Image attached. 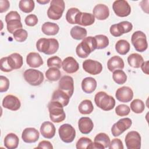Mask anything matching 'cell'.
<instances>
[{
	"label": "cell",
	"instance_id": "51",
	"mask_svg": "<svg viewBox=\"0 0 149 149\" xmlns=\"http://www.w3.org/2000/svg\"><path fill=\"white\" fill-rule=\"evenodd\" d=\"M10 3L7 0H0V12L3 13L8 10Z\"/></svg>",
	"mask_w": 149,
	"mask_h": 149
},
{
	"label": "cell",
	"instance_id": "49",
	"mask_svg": "<svg viewBox=\"0 0 149 149\" xmlns=\"http://www.w3.org/2000/svg\"><path fill=\"white\" fill-rule=\"evenodd\" d=\"M1 70L5 72H9L13 70L8 63L7 56L3 57L1 59Z\"/></svg>",
	"mask_w": 149,
	"mask_h": 149
},
{
	"label": "cell",
	"instance_id": "45",
	"mask_svg": "<svg viewBox=\"0 0 149 149\" xmlns=\"http://www.w3.org/2000/svg\"><path fill=\"white\" fill-rule=\"evenodd\" d=\"M130 109L127 105L120 104L115 108V112L119 116H125L129 114Z\"/></svg>",
	"mask_w": 149,
	"mask_h": 149
},
{
	"label": "cell",
	"instance_id": "15",
	"mask_svg": "<svg viewBox=\"0 0 149 149\" xmlns=\"http://www.w3.org/2000/svg\"><path fill=\"white\" fill-rule=\"evenodd\" d=\"M115 97L120 102H129L133 99V92L130 87L123 86L116 90Z\"/></svg>",
	"mask_w": 149,
	"mask_h": 149
},
{
	"label": "cell",
	"instance_id": "43",
	"mask_svg": "<svg viewBox=\"0 0 149 149\" xmlns=\"http://www.w3.org/2000/svg\"><path fill=\"white\" fill-rule=\"evenodd\" d=\"M62 64V62L61 59L57 56H53L50 57L47 60V66L49 68L55 67L59 69L61 68Z\"/></svg>",
	"mask_w": 149,
	"mask_h": 149
},
{
	"label": "cell",
	"instance_id": "26",
	"mask_svg": "<svg viewBox=\"0 0 149 149\" xmlns=\"http://www.w3.org/2000/svg\"><path fill=\"white\" fill-rule=\"evenodd\" d=\"M97 85V81L91 77H86L81 81V88L84 93L87 94L94 92L96 89Z\"/></svg>",
	"mask_w": 149,
	"mask_h": 149
},
{
	"label": "cell",
	"instance_id": "9",
	"mask_svg": "<svg viewBox=\"0 0 149 149\" xmlns=\"http://www.w3.org/2000/svg\"><path fill=\"white\" fill-rule=\"evenodd\" d=\"M133 29L132 24L127 21H123L119 23L112 24L109 29L112 36L114 37H120L125 33H127L132 31Z\"/></svg>",
	"mask_w": 149,
	"mask_h": 149
},
{
	"label": "cell",
	"instance_id": "52",
	"mask_svg": "<svg viewBox=\"0 0 149 149\" xmlns=\"http://www.w3.org/2000/svg\"><path fill=\"white\" fill-rule=\"evenodd\" d=\"M37 148H46V149H52L53 148V146L52 145V144L48 141H46V140H43L41 141L39 143L38 146L36 147Z\"/></svg>",
	"mask_w": 149,
	"mask_h": 149
},
{
	"label": "cell",
	"instance_id": "12",
	"mask_svg": "<svg viewBox=\"0 0 149 149\" xmlns=\"http://www.w3.org/2000/svg\"><path fill=\"white\" fill-rule=\"evenodd\" d=\"M125 143L128 149H140L141 148V136L136 131H131L125 137Z\"/></svg>",
	"mask_w": 149,
	"mask_h": 149
},
{
	"label": "cell",
	"instance_id": "21",
	"mask_svg": "<svg viewBox=\"0 0 149 149\" xmlns=\"http://www.w3.org/2000/svg\"><path fill=\"white\" fill-rule=\"evenodd\" d=\"M78 127L81 133L87 134L92 131L94 127V123L90 118L82 117L78 121Z\"/></svg>",
	"mask_w": 149,
	"mask_h": 149
},
{
	"label": "cell",
	"instance_id": "38",
	"mask_svg": "<svg viewBox=\"0 0 149 149\" xmlns=\"http://www.w3.org/2000/svg\"><path fill=\"white\" fill-rule=\"evenodd\" d=\"M112 79L118 84H123L127 80V76L122 70H116L113 72Z\"/></svg>",
	"mask_w": 149,
	"mask_h": 149
},
{
	"label": "cell",
	"instance_id": "53",
	"mask_svg": "<svg viewBox=\"0 0 149 149\" xmlns=\"http://www.w3.org/2000/svg\"><path fill=\"white\" fill-rule=\"evenodd\" d=\"M148 61H147L144 62L140 66L142 71L146 74H148Z\"/></svg>",
	"mask_w": 149,
	"mask_h": 149
},
{
	"label": "cell",
	"instance_id": "22",
	"mask_svg": "<svg viewBox=\"0 0 149 149\" xmlns=\"http://www.w3.org/2000/svg\"><path fill=\"white\" fill-rule=\"evenodd\" d=\"M40 132L44 137L49 139L54 137L55 135L56 129L52 123L46 121L41 125Z\"/></svg>",
	"mask_w": 149,
	"mask_h": 149
},
{
	"label": "cell",
	"instance_id": "46",
	"mask_svg": "<svg viewBox=\"0 0 149 149\" xmlns=\"http://www.w3.org/2000/svg\"><path fill=\"white\" fill-rule=\"evenodd\" d=\"M9 87V79L3 76H0V92H6Z\"/></svg>",
	"mask_w": 149,
	"mask_h": 149
},
{
	"label": "cell",
	"instance_id": "18",
	"mask_svg": "<svg viewBox=\"0 0 149 149\" xmlns=\"http://www.w3.org/2000/svg\"><path fill=\"white\" fill-rule=\"evenodd\" d=\"M95 22V17L90 13L80 12L76 15L75 23L83 26H88L93 24Z\"/></svg>",
	"mask_w": 149,
	"mask_h": 149
},
{
	"label": "cell",
	"instance_id": "20",
	"mask_svg": "<svg viewBox=\"0 0 149 149\" xmlns=\"http://www.w3.org/2000/svg\"><path fill=\"white\" fill-rule=\"evenodd\" d=\"M94 16L98 20H103L107 19L109 15L108 7L104 4H98L95 5L93 10Z\"/></svg>",
	"mask_w": 149,
	"mask_h": 149
},
{
	"label": "cell",
	"instance_id": "48",
	"mask_svg": "<svg viewBox=\"0 0 149 149\" xmlns=\"http://www.w3.org/2000/svg\"><path fill=\"white\" fill-rule=\"evenodd\" d=\"M108 148L109 149H123L122 141L119 139H113L110 141Z\"/></svg>",
	"mask_w": 149,
	"mask_h": 149
},
{
	"label": "cell",
	"instance_id": "44",
	"mask_svg": "<svg viewBox=\"0 0 149 149\" xmlns=\"http://www.w3.org/2000/svg\"><path fill=\"white\" fill-rule=\"evenodd\" d=\"M93 143L92 140L86 137H81L79 139V140L76 143V148L77 149H83V148H88V147Z\"/></svg>",
	"mask_w": 149,
	"mask_h": 149
},
{
	"label": "cell",
	"instance_id": "19",
	"mask_svg": "<svg viewBox=\"0 0 149 149\" xmlns=\"http://www.w3.org/2000/svg\"><path fill=\"white\" fill-rule=\"evenodd\" d=\"M62 66L63 70L68 73H74L79 69L78 62L72 56H68L65 58L62 62Z\"/></svg>",
	"mask_w": 149,
	"mask_h": 149
},
{
	"label": "cell",
	"instance_id": "11",
	"mask_svg": "<svg viewBox=\"0 0 149 149\" xmlns=\"http://www.w3.org/2000/svg\"><path fill=\"white\" fill-rule=\"evenodd\" d=\"M132 124V120L129 118L119 119L114 123L111 128V132L114 137H117L122 134L125 130L130 127Z\"/></svg>",
	"mask_w": 149,
	"mask_h": 149
},
{
	"label": "cell",
	"instance_id": "31",
	"mask_svg": "<svg viewBox=\"0 0 149 149\" xmlns=\"http://www.w3.org/2000/svg\"><path fill=\"white\" fill-rule=\"evenodd\" d=\"M127 62L131 67L139 68L144 62V59L141 55L137 53H133L129 55L127 57Z\"/></svg>",
	"mask_w": 149,
	"mask_h": 149
},
{
	"label": "cell",
	"instance_id": "34",
	"mask_svg": "<svg viewBox=\"0 0 149 149\" xmlns=\"http://www.w3.org/2000/svg\"><path fill=\"white\" fill-rule=\"evenodd\" d=\"M46 78L51 81H56L61 79V73L58 68H49L45 72Z\"/></svg>",
	"mask_w": 149,
	"mask_h": 149
},
{
	"label": "cell",
	"instance_id": "27",
	"mask_svg": "<svg viewBox=\"0 0 149 149\" xmlns=\"http://www.w3.org/2000/svg\"><path fill=\"white\" fill-rule=\"evenodd\" d=\"M69 100V96L66 93L58 88L53 93L51 101H58L60 102L63 107H65L68 105Z\"/></svg>",
	"mask_w": 149,
	"mask_h": 149
},
{
	"label": "cell",
	"instance_id": "29",
	"mask_svg": "<svg viewBox=\"0 0 149 149\" xmlns=\"http://www.w3.org/2000/svg\"><path fill=\"white\" fill-rule=\"evenodd\" d=\"M42 33L47 36H55L59 30V26L55 23L49 22L44 23L41 27Z\"/></svg>",
	"mask_w": 149,
	"mask_h": 149
},
{
	"label": "cell",
	"instance_id": "13",
	"mask_svg": "<svg viewBox=\"0 0 149 149\" xmlns=\"http://www.w3.org/2000/svg\"><path fill=\"white\" fill-rule=\"evenodd\" d=\"M59 89L66 93L70 98L74 91V81L70 76H64L61 78L59 81Z\"/></svg>",
	"mask_w": 149,
	"mask_h": 149
},
{
	"label": "cell",
	"instance_id": "24",
	"mask_svg": "<svg viewBox=\"0 0 149 149\" xmlns=\"http://www.w3.org/2000/svg\"><path fill=\"white\" fill-rule=\"evenodd\" d=\"M8 63L12 70L20 69L23 64V57L18 53H13L7 56Z\"/></svg>",
	"mask_w": 149,
	"mask_h": 149
},
{
	"label": "cell",
	"instance_id": "33",
	"mask_svg": "<svg viewBox=\"0 0 149 149\" xmlns=\"http://www.w3.org/2000/svg\"><path fill=\"white\" fill-rule=\"evenodd\" d=\"M79 111L81 114L88 115L91 113L94 110V107L92 102L89 100L82 101L78 107Z\"/></svg>",
	"mask_w": 149,
	"mask_h": 149
},
{
	"label": "cell",
	"instance_id": "47",
	"mask_svg": "<svg viewBox=\"0 0 149 149\" xmlns=\"http://www.w3.org/2000/svg\"><path fill=\"white\" fill-rule=\"evenodd\" d=\"M24 22L28 26H34L38 23V18L36 15L30 14L26 17Z\"/></svg>",
	"mask_w": 149,
	"mask_h": 149
},
{
	"label": "cell",
	"instance_id": "30",
	"mask_svg": "<svg viewBox=\"0 0 149 149\" xmlns=\"http://www.w3.org/2000/svg\"><path fill=\"white\" fill-rule=\"evenodd\" d=\"M70 33L71 37L76 40H83L86 37L87 34L86 29L79 26H75L73 27L70 30Z\"/></svg>",
	"mask_w": 149,
	"mask_h": 149
},
{
	"label": "cell",
	"instance_id": "40",
	"mask_svg": "<svg viewBox=\"0 0 149 149\" xmlns=\"http://www.w3.org/2000/svg\"><path fill=\"white\" fill-rule=\"evenodd\" d=\"M94 38L97 43V49H104L109 45V39L105 35H96Z\"/></svg>",
	"mask_w": 149,
	"mask_h": 149
},
{
	"label": "cell",
	"instance_id": "6",
	"mask_svg": "<svg viewBox=\"0 0 149 149\" xmlns=\"http://www.w3.org/2000/svg\"><path fill=\"white\" fill-rule=\"evenodd\" d=\"M131 41L135 49L140 52L145 51L148 47L146 34L141 31H136L132 36Z\"/></svg>",
	"mask_w": 149,
	"mask_h": 149
},
{
	"label": "cell",
	"instance_id": "39",
	"mask_svg": "<svg viewBox=\"0 0 149 149\" xmlns=\"http://www.w3.org/2000/svg\"><path fill=\"white\" fill-rule=\"evenodd\" d=\"M130 108L134 113H141L145 109V105L142 100L135 99L130 103Z\"/></svg>",
	"mask_w": 149,
	"mask_h": 149
},
{
	"label": "cell",
	"instance_id": "2",
	"mask_svg": "<svg viewBox=\"0 0 149 149\" xmlns=\"http://www.w3.org/2000/svg\"><path fill=\"white\" fill-rule=\"evenodd\" d=\"M37 50L46 55H52L59 48L58 41L55 38H40L36 42Z\"/></svg>",
	"mask_w": 149,
	"mask_h": 149
},
{
	"label": "cell",
	"instance_id": "37",
	"mask_svg": "<svg viewBox=\"0 0 149 149\" xmlns=\"http://www.w3.org/2000/svg\"><path fill=\"white\" fill-rule=\"evenodd\" d=\"M20 20L18 19H12L6 22L7 30L10 33L13 34L16 30L22 28L23 26Z\"/></svg>",
	"mask_w": 149,
	"mask_h": 149
},
{
	"label": "cell",
	"instance_id": "7",
	"mask_svg": "<svg viewBox=\"0 0 149 149\" xmlns=\"http://www.w3.org/2000/svg\"><path fill=\"white\" fill-rule=\"evenodd\" d=\"M24 79L30 85L37 86L40 85L44 81V75L40 70L29 69L23 73Z\"/></svg>",
	"mask_w": 149,
	"mask_h": 149
},
{
	"label": "cell",
	"instance_id": "8",
	"mask_svg": "<svg viewBox=\"0 0 149 149\" xmlns=\"http://www.w3.org/2000/svg\"><path fill=\"white\" fill-rule=\"evenodd\" d=\"M59 137L66 143H72L76 137V130L70 124L65 123L61 125L58 130Z\"/></svg>",
	"mask_w": 149,
	"mask_h": 149
},
{
	"label": "cell",
	"instance_id": "4",
	"mask_svg": "<svg viewBox=\"0 0 149 149\" xmlns=\"http://www.w3.org/2000/svg\"><path fill=\"white\" fill-rule=\"evenodd\" d=\"M49 118L54 123H60L66 118V114L63 110V106L59 102L51 101L48 105Z\"/></svg>",
	"mask_w": 149,
	"mask_h": 149
},
{
	"label": "cell",
	"instance_id": "5",
	"mask_svg": "<svg viewBox=\"0 0 149 149\" xmlns=\"http://www.w3.org/2000/svg\"><path fill=\"white\" fill-rule=\"evenodd\" d=\"M65 5L63 0H52L47 10L48 17L52 20H59L64 12Z\"/></svg>",
	"mask_w": 149,
	"mask_h": 149
},
{
	"label": "cell",
	"instance_id": "1",
	"mask_svg": "<svg viewBox=\"0 0 149 149\" xmlns=\"http://www.w3.org/2000/svg\"><path fill=\"white\" fill-rule=\"evenodd\" d=\"M97 49V43L94 37L89 36L84 38L79 44L76 48V52L79 57L87 58L91 52Z\"/></svg>",
	"mask_w": 149,
	"mask_h": 149
},
{
	"label": "cell",
	"instance_id": "25",
	"mask_svg": "<svg viewBox=\"0 0 149 149\" xmlns=\"http://www.w3.org/2000/svg\"><path fill=\"white\" fill-rule=\"evenodd\" d=\"M27 64L31 68H38L43 64V60L40 55L37 52H30L26 57Z\"/></svg>",
	"mask_w": 149,
	"mask_h": 149
},
{
	"label": "cell",
	"instance_id": "36",
	"mask_svg": "<svg viewBox=\"0 0 149 149\" xmlns=\"http://www.w3.org/2000/svg\"><path fill=\"white\" fill-rule=\"evenodd\" d=\"M34 2L33 0H21L19 1V9L24 13H30L34 9Z\"/></svg>",
	"mask_w": 149,
	"mask_h": 149
},
{
	"label": "cell",
	"instance_id": "32",
	"mask_svg": "<svg viewBox=\"0 0 149 149\" xmlns=\"http://www.w3.org/2000/svg\"><path fill=\"white\" fill-rule=\"evenodd\" d=\"M130 48V44L125 40H120L115 44V49L120 55H124L129 52Z\"/></svg>",
	"mask_w": 149,
	"mask_h": 149
},
{
	"label": "cell",
	"instance_id": "28",
	"mask_svg": "<svg viewBox=\"0 0 149 149\" xmlns=\"http://www.w3.org/2000/svg\"><path fill=\"white\" fill-rule=\"evenodd\" d=\"M3 143L6 148L8 149H15L18 147L19 139L16 134L10 133L5 136Z\"/></svg>",
	"mask_w": 149,
	"mask_h": 149
},
{
	"label": "cell",
	"instance_id": "10",
	"mask_svg": "<svg viewBox=\"0 0 149 149\" xmlns=\"http://www.w3.org/2000/svg\"><path fill=\"white\" fill-rule=\"evenodd\" d=\"M112 9L119 17H126L130 14L131 7L126 1L117 0L113 2Z\"/></svg>",
	"mask_w": 149,
	"mask_h": 149
},
{
	"label": "cell",
	"instance_id": "3",
	"mask_svg": "<svg viewBox=\"0 0 149 149\" xmlns=\"http://www.w3.org/2000/svg\"><path fill=\"white\" fill-rule=\"evenodd\" d=\"M94 102L98 108L105 111L112 109L115 105L114 98L104 91H100L95 94Z\"/></svg>",
	"mask_w": 149,
	"mask_h": 149
},
{
	"label": "cell",
	"instance_id": "50",
	"mask_svg": "<svg viewBox=\"0 0 149 149\" xmlns=\"http://www.w3.org/2000/svg\"><path fill=\"white\" fill-rule=\"evenodd\" d=\"M15 19H21L20 15L16 11H10L6 15V16H5V22L6 23L7 22H8L10 20Z\"/></svg>",
	"mask_w": 149,
	"mask_h": 149
},
{
	"label": "cell",
	"instance_id": "17",
	"mask_svg": "<svg viewBox=\"0 0 149 149\" xmlns=\"http://www.w3.org/2000/svg\"><path fill=\"white\" fill-rule=\"evenodd\" d=\"M40 137L38 131L34 127H27L24 129L22 134L23 140L27 143L36 142Z\"/></svg>",
	"mask_w": 149,
	"mask_h": 149
},
{
	"label": "cell",
	"instance_id": "23",
	"mask_svg": "<svg viewBox=\"0 0 149 149\" xmlns=\"http://www.w3.org/2000/svg\"><path fill=\"white\" fill-rule=\"evenodd\" d=\"M124 62L120 56H113L111 57L107 62V67L110 72H113L116 70H122L124 68Z\"/></svg>",
	"mask_w": 149,
	"mask_h": 149
},
{
	"label": "cell",
	"instance_id": "41",
	"mask_svg": "<svg viewBox=\"0 0 149 149\" xmlns=\"http://www.w3.org/2000/svg\"><path fill=\"white\" fill-rule=\"evenodd\" d=\"M80 11L76 8H72L68 9L66 14V19L67 22L70 24H76L75 19L76 15Z\"/></svg>",
	"mask_w": 149,
	"mask_h": 149
},
{
	"label": "cell",
	"instance_id": "54",
	"mask_svg": "<svg viewBox=\"0 0 149 149\" xmlns=\"http://www.w3.org/2000/svg\"><path fill=\"white\" fill-rule=\"evenodd\" d=\"M37 2L40 4H45V3H47L48 2H49V0H47V1H37Z\"/></svg>",
	"mask_w": 149,
	"mask_h": 149
},
{
	"label": "cell",
	"instance_id": "16",
	"mask_svg": "<svg viewBox=\"0 0 149 149\" xmlns=\"http://www.w3.org/2000/svg\"><path fill=\"white\" fill-rule=\"evenodd\" d=\"M21 105L19 99L13 95H8L4 97L2 101V106L6 109L15 111L18 110Z\"/></svg>",
	"mask_w": 149,
	"mask_h": 149
},
{
	"label": "cell",
	"instance_id": "14",
	"mask_svg": "<svg viewBox=\"0 0 149 149\" xmlns=\"http://www.w3.org/2000/svg\"><path fill=\"white\" fill-rule=\"evenodd\" d=\"M83 68L88 73L92 75H96L102 72V65L97 61L86 59L83 62Z\"/></svg>",
	"mask_w": 149,
	"mask_h": 149
},
{
	"label": "cell",
	"instance_id": "42",
	"mask_svg": "<svg viewBox=\"0 0 149 149\" xmlns=\"http://www.w3.org/2000/svg\"><path fill=\"white\" fill-rule=\"evenodd\" d=\"M13 37L15 40L20 42H24L26 41V40L28 36V33L26 30H24L23 29H19L16 30L13 34Z\"/></svg>",
	"mask_w": 149,
	"mask_h": 149
},
{
	"label": "cell",
	"instance_id": "35",
	"mask_svg": "<svg viewBox=\"0 0 149 149\" xmlns=\"http://www.w3.org/2000/svg\"><path fill=\"white\" fill-rule=\"evenodd\" d=\"M94 142L100 144L102 147L103 149L108 148L110 143V139L109 136L104 133H100L94 137Z\"/></svg>",
	"mask_w": 149,
	"mask_h": 149
}]
</instances>
